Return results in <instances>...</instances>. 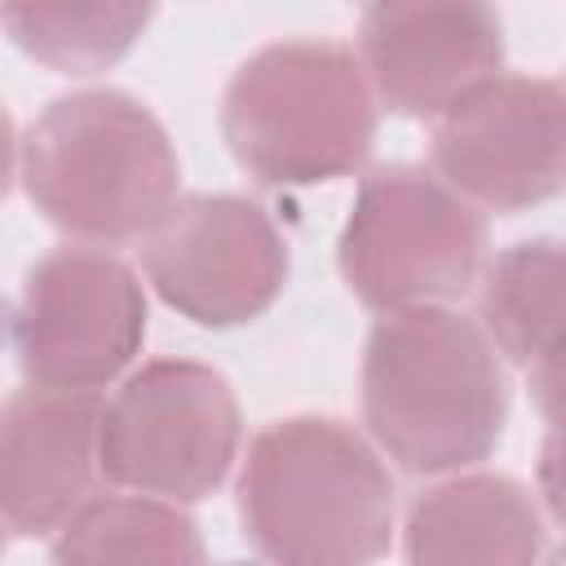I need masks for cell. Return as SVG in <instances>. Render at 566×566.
I'll return each instance as SVG.
<instances>
[{
    "instance_id": "9",
    "label": "cell",
    "mask_w": 566,
    "mask_h": 566,
    "mask_svg": "<svg viewBox=\"0 0 566 566\" xmlns=\"http://www.w3.org/2000/svg\"><path fill=\"white\" fill-rule=\"evenodd\" d=\"M433 168L491 212L566 195V88L544 75H491L433 124Z\"/></svg>"
},
{
    "instance_id": "15",
    "label": "cell",
    "mask_w": 566,
    "mask_h": 566,
    "mask_svg": "<svg viewBox=\"0 0 566 566\" xmlns=\"http://www.w3.org/2000/svg\"><path fill=\"white\" fill-rule=\"evenodd\" d=\"M9 40L49 71L93 75L115 66L146 31L150 4L119 0H13L0 9Z\"/></svg>"
},
{
    "instance_id": "16",
    "label": "cell",
    "mask_w": 566,
    "mask_h": 566,
    "mask_svg": "<svg viewBox=\"0 0 566 566\" xmlns=\"http://www.w3.org/2000/svg\"><path fill=\"white\" fill-rule=\"evenodd\" d=\"M531 398L548 424L566 420V336L531 363Z\"/></svg>"
},
{
    "instance_id": "7",
    "label": "cell",
    "mask_w": 566,
    "mask_h": 566,
    "mask_svg": "<svg viewBox=\"0 0 566 566\" xmlns=\"http://www.w3.org/2000/svg\"><path fill=\"white\" fill-rule=\"evenodd\" d=\"M9 336L27 385L97 394L142 354L146 287L106 248H57L27 270Z\"/></svg>"
},
{
    "instance_id": "6",
    "label": "cell",
    "mask_w": 566,
    "mask_h": 566,
    "mask_svg": "<svg viewBox=\"0 0 566 566\" xmlns=\"http://www.w3.org/2000/svg\"><path fill=\"white\" fill-rule=\"evenodd\" d=\"M243 416L230 380L199 358H150L102 402L97 464L111 486L203 500L239 460Z\"/></svg>"
},
{
    "instance_id": "3",
    "label": "cell",
    "mask_w": 566,
    "mask_h": 566,
    "mask_svg": "<svg viewBox=\"0 0 566 566\" xmlns=\"http://www.w3.org/2000/svg\"><path fill=\"white\" fill-rule=\"evenodd\" d=\"M13 172L49 226L106 248L146 239L168 217L181 159L142 97L80 88L53 97L27 124Z\"/></svg>"
},
{
    "instance_id": "4",
    "label": "cell",
    "mask_w": 566,
    "mask_h": 566,
    "mask_svg": "<svg viewBox=\"0 0 566 566\" xmlns=\"http://www.w3.org/2000/svg\"><path fill=\"white\" fill-rule=\"evenodd\" d=\"M380 102L340 40H274L243 57L221 93V137L261 186H323L371 155Z\"/></svg>"
},
{
    "instance_id": "17",
    "label": "cell",
    "mask_w": 566,
    "mask_h": 566,
    "mask_svg": "<svg viewBox=\"0 0 566 566\" xmlns=\"http://www.w3.org/2000/svg\"><path fill=\"white\" fill-rule=\"evenodd\" d=\"M539 495L548 504V513L557 522H566V420H557L548 433H544V447H539Z\"/></svg>"
},
{
    "instance_id": "5",
    "label": "cell",
    "mask_w": 566,
    "mask_h": 566,
    "mask_svg": "<svg viewBox=\"0 0 566 566\" xmlns=\"http://www.w3.org/2000/svg\"><path fill=\"white\" fill-rule=\"evenodd\" d=\"M482 248L478 203L420 164H389L363 177L336 239V265L367 310L398 314L464 296Z\"/></svg>"
},
{
    "instance_id": "19",
    "label": "cell",
    "mask_w": 566,
    "mask_h": 566,
    "mask_svg": "<svg viewBox=\"0 0 566 566\" xmlns=\"http://www.w3.org/2000/svg\"><path fill=\"white\" fill-rule=\"evenodd\" d=\"M226 566H252V562H226Z\"/></svg>"
},
{
    "instance_id": "1",
    "label": "cell",
    "mask_w": 566,
    "mask_h": 566,
    "mask_svg": "<svg viewBox=\"0 0 566 566\" xmlns=\"http://www.w3.org/2000/svg\"><path fill=\"white\" fill-rule=\"evenodd\" d=\"M363 424L407 473H464L509 424L500 354L451 305L380 314L363 345Z\"/></svg>"
},
{
    "instance_id": "11",
    "label": "cell",
    "mask_w": 566,
    "mask_h": 566,
    "mask_svg": "<svg viewBox=\"0 0 566 566\" xmlns=\"http://www.w3.org/2000/svg\"><path fill=\"white\" fill-rule=\"evenodd\" d=\"M102 442V398L22 385L0 420V513L13 539L57 535L88 500Z\"/></svg>"
},
{
    "instance_id": "14",
    "label": "cell",
    "mask_w": 566,
    "mask_h": 566,
    "mask_svg": "<svg viewBox=\"0 0 566 566\" xmlns=\"http://www.w3.org/2000/svg\"><path fill=\"white\" fill-rule=\"evenodd\" d=\"M482 332L491 345L531 367L566 336V239L539 234L509 243L482 274Z\"/></svg>"
},
{
    "instance_id": "12",
    "label": "cell",
    "mask_w": 566,
    "mask_h": 566,
    "mask_svg": "<svg viewBox=\"0 0 566 566\" xmlns=\"http://www.w3.org/2000/svg\"><path fill=\"white\" fill-rule=\"evenodd\" d=\"M407 566H535L544 522L509 473H451L420 491L402 526Z\"/></svg>"
},
{
    "instance_id": "10",
    "label": "cell",
    "mask_w": 566,
    "mask_h": 566,
    "mask_svg": "<svg viewBox=\"0 0 566 566\" xmlns=\"http://www.w3.org/2000/svg\"><path fill=\"white\" fill-rule=\"evenodd\" d=\"M354 53L380 106L411 119H442L460 97L500 75L504 22L495 9L469 0L367 4Z\"/></svg>"
},
{
    "instance_id": "13",
    "label": "cell",
    "mask_w": 566,
    "mask_h": 566,
    "mask_svg": "<svg viewBox=\"0 0 566 566\" xmlns=\"http://www.w3.org/2000/svg\"><path fill=\"white\" fill-rule=\"evenodd\" d=\"M53 566H203L195 517L155 495H88L49 548Z\"/></svg>"
},
{
    "instance_id": "2",
    "label": "cell",
    "mask_w": 566,
    "mask_h": 566,
    "mask_svg": "<svg viewBox=\"0 0 566 566\" xmlns=\"http://www.w3.org/2000/svg\"><path fill=\"white\" fill-rule=\"evenodd\" d=\"M239 522L270 566H376L394 539V478L354 424L287 416L248 442Z\"/></svg>"
},
{
    "instance_id": "18",
    "label": "cell",
    "mask_w": 566,
    "mask_h": 566,
    "mask_svg": "<svg viewBox=\"0 0 566 566\" xmlns=\"http://www.w3.org/2000/svg\"><path fill=\"white\" fill-rule=\"evenodd\" d=\"M544 566H566V544H562V548H557V553H553Z\"/></svg>"
},
{
    "instance_id": "8",
    "label": "cell",
    "mask_w": 566,
    "mask_h": 566,
    "mask_svg": "<svg viewBox=\"0 0 566 566\" xmlns=\"http://www.w3.org/2000/svg\"><path fill=\"white\" fill-rule=\"evenodd\" d=\"M146 283L199 327L261 318L287 283V243L270 212L243 195H186L146 234Z\"/></svg>"
}]
</instances>
